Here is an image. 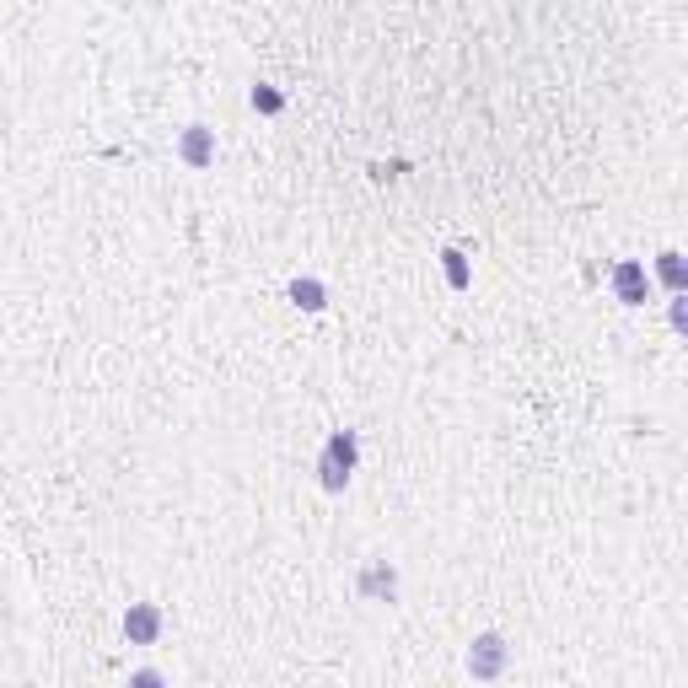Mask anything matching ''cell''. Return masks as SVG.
<instances>
[{
    "label": "cell",
    "instance_id": "3",
    "mask_svg": "<svg viewBox=\"0 0 688 688\" xmlns=\"http://www.w3.org/2000/svg\"><path fill=\"white\" fill-rule=\"evenodd\" d=\"M162 608L156 602H129V613H124V640L129 645H156L162 640Z\"/></svg>",
    "mask_w": 688,
    "mask_h": 688
},
{
    "label": "cell",
    "instance_id": "8",
    "mask_svg": "<svg viewBox=\"0 0 688 688\" xmlns=\"http://www.w3.org/2000/svg\"><path fill=\"white\" fill-rule=\"evenodd\" d=\"M441 269H447V285H452V291H468V285H473V269H468V253H463V248H447V253H441Z\"/></svg>",
    "mask_w": 688,
    "mask_h": 688
},
{
    "label": "cell",
    "instance_id": "5",
    "mask_svg": "<svg viewBox=\"0 0 688 688\" xmlns=\"http://www.w3.org/2000/svg\"><path fill=\"white\" fill-rule=\"evenodd\" d=\"M355 592H361L366 602H393L398 597V570L387 565V559H371V565L361 570V581H355Z\"/></svg>",
    "mask_w": 688,
    "mask_h": 688
},
{
    "label": "cell",
    "instance_id": "1",
    "mask_svg": "<svg viewBox=\"0 0 688 688\" xmlns=\"http://www.w3.org/2000/svg\"><path fill=\"white\" fill-rule=\"evenodd\" d=\"M355 457H361V441H355V430H334V436H328V447H323V457H318V479H323L328 495H339L344 484H350Z\"/></svg>",
    "mask_w": 688,
    "mask_h": 688
},
{
    "label": "cell",
    "instance_id": "6",
    "mask_svg": "<svg viewBox=\"0 0 688 688\" xmlns=\"http://www.w3.org/2000/svg\"><path fill=\"white\" fill-rule=\"evenodd\" d=\"M645 264H635V258H624V264H613V291H619L624 307H640L645 301Z\"/></svg>",
    "mask_w": 688,
    "mask_h": 688
},
{
    "label": "cell",
    "instance_id": "2",
    "mask_svg": "<svg viewBox=\"0 0 688 688\" xmlns=\"http://www.w3.org/2000/svg\"><path fill=\"white\" fill-rule=\"evenodd\" d=\"M506 662H511V645L500 640V635H479V640L468 645V672L479 683H495L500 672H506Z\"/></svg>",
    "mask_w": 688,
    "mask_h": 688
},
{
    "label": "cell",
    "instance_id": "12",
    "mask_svg": "<svg viewBox=\"0 0 688 688\" xmlns=\"http://www.w3.org/2000/svg\"><path fill=\"white\" fill-rule=\"evenodd\" d=\"M129 683H135V688H156V683H162V672H151V667H146V672H135Z\"/></svg>",
    "mask_w": 688,
    "mask_h": 688
},
{
    "label": "cell",
    "instance_id": "4",
    "mask_svg": "<svg viewBox=\"0 0 688 688\" xmlns=\"http://www.w3.org/2000/svg\"><path fill=\"white\" fill-rule=\"evenodd\" d=\"M178 156H183V167H194V172H205L215 162V129L205 124H189L178 135Z\"/></svg>",
    "mask_w": 688,
    "mask_h": 688
},
{
    "label": "cell",
    "instance_id": "10",
    "mask_svg": "<svg viewBox=\"0 0 688 688\" xmlns=\"http://www.w3.org/2000/svg\"><path fill=\"white\" fill-rule=\"evenodd\" d=\"M248 103H253L258 113H280V108H285V97L275 92V86H253V92H248Z\"/></svg>",
    "mask_w": 688,
    "mask_h": 688
},
{
    "label": "cell",
    "instance_id": "9",
    "mask_svg": "<svg viewBox=\"0 0 688 688\" xmlns=\"http://www.w3.org/2000/svg\"><path fill=\"white\" fill-rule=\"evenodd\" d=\"M291 301H296V307H307V312H318L323 307V285L318 280H291Z\"/></svg>",
    "mask_w": 688,
    "mask_h": 688
},
{
    "label": "cell",
    "instance_id": "11",
    "mask_svg": "<svg viewBox=\"0 0 688 688\" xmlns=\"http://www.w3.org/2000/svg\"><path fill=\"white\" fill-rule=\"evenodd\" d=\"M672 328H688V307H683V291L672 296Z\"/></svg>",
    "mask_w": 688,
    "mask_h": 688
},
{
    "label": "cell",
    "instance_id": "7",
    "mask_svg": "<svg viewBox=\"0 0 688 688\" xmlns=\"http://www.w3.org/2000/svg\"><path fill=\"white\" fill-rule=\"evenodd\" d=\"M656 280H662L672 296H678L683 285H688V269H683V253H678V248H667L662 258H656Z\"/></svg>",
    "mask_w": 688,
    "mask_h": 688
}]
</instances>
